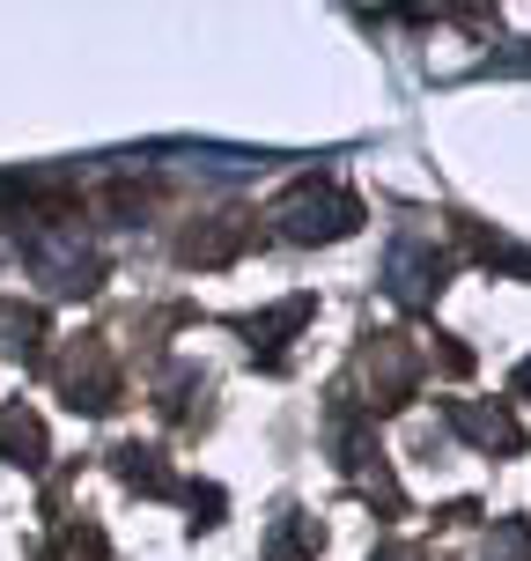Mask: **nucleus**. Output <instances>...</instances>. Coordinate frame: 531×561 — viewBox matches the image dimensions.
<instances>
[{"label":"nucleus","mask_w":531,"mask_h":561,"mask_svg":"<svg viewBox=\"0 0 531 561\" xmlns=\"http://www.w3.org/2000/svg\"><path fill=\"white\" fill-rule=\"evenodd\" d=\"M280 222H288V237H339V229H355V199L296 193L288 207H280Z\"/></svg>","instance_id":"nucleus-1"},{"label":"nucleus","mask_w":531,"mask_h":561,"mask_svg":"<svg viewBox=\"0 0 531 561\" xmlns=\"http://www.w3.org/2000/svg\"><path fill=\"white\" fill-rule=\"evenodd\" d=\"M0 450H15V466H37V421H23V414H8L0 421Z\"/></svg>","instance_id":"nucleus-2"},{"label":"nucleus","mask_w":531,"mask_h":561,"mask_svg":"<svg viewBox=\"0 0 531 561\" xmlns=\"http://www.w3.org/2000/svg\"><path fill=\"white\" fill-rule=\"evenodd\" d=\"M517 392H524V399H531V363H524V369H517Z\"/></svg>","instance_id":"nucleus-3"}]
</instances>
